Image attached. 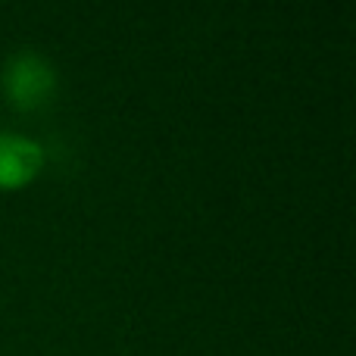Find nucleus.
Masks as SVG:
<instances>
[{
  "label": "nucleus",
  "mask_w": 356,
  "mask_h": 356,
  "mask_svg": "<svg viewBox=\"0 0 356 356\" xmlns=\"http://www.w3.org/2000/svg\"><path fill=\"white\" fill-rule=\"evenodd\" d=\"M54 88H56L54 66L38 54H19L3 66V94L19 110L41 106L54 94Z\"/></svg>",
  "instance_id": "obj_1"
},
{
  "label": "nucleus",
  "mask_w": 356,
  "mask_h": 356,
  "mask_svg": "<svg viewBox=\"0 0 356 356\" xmlns=\"http://www.w3.org/2000/svg\"><path fill=\"white\" fill-rule=\"evenodd\" d=\"M44 169V150L22 135H0V191H19Z\"/></svg>",
  "instance_id": "obj_2"
}]
</instances>
